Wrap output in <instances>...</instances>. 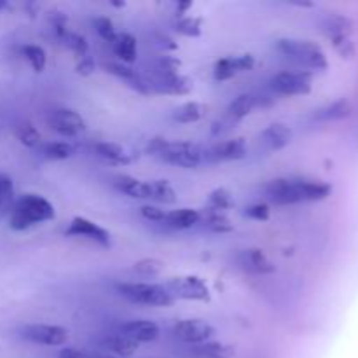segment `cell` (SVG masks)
<instances>
[{
    "instance_id": "cell-1",
    "label": "cell",
    "mask_w": 358,
    "mask_h": 358,
    "mask_svg": "<svg viewBox=\"0 0 358 358\" xmlns=\"http://www.w3.org/2000/svg\"><path fill=\"white\" fill-rule=\"evenodd\" d=\"M56 217V210L48 198L35 192L20 196L9 212V226L14 231H27L37 224L49 222Z\"/></svg>"
},
{
    "instance_id": "cell-2",
    "label": "cell",
    "mask_w": 358,
    "mask_h": 358,
    "mask_svg": "<svg viewBox=\"0 0 358 358\" xmlns=\"http://www.w3.org/2000/svg\"><path fill=\"white\" fill-rule=\"evenodd\" d=\"M276 48L289 59L303 66L306 72H324L327 70L329 62L324 49L313 41H297V38H280Z\"/></svg>"
},
{
    "instance_id": "cell-3",
    "label": "cell",
    "mask_w": 358,
    "mask_h": 358,
    "mask_svg": "<svg viewBox=\"0 0 358 358\" xmlns=\"http://www.w3.org/2000/svg\"><path fill=\"white\" fill-rule=\"evenodd\" d=\"M117 292L133 304L154 308H170L177 303L170 290L159 283L150 282H124L117 285Z\"/></svg>"
},
{
    "instance_id": "cell-4",
    "label": "cell",
    "mask_w": 358,
    "mask_h": 358,
    "mask_svg": "<svg viewBox=\"0 0 358 358\" xmlns=\"http://www.w3.org/2000/svg\"><path fill=\"white\" fill-rule=\"evenodd\" d=\"M271 90L282 96H301L308 94L313 87V73L306 70H283L275 73L269 80Z\"/></svg>"
},
{
    "instance_id": "cell-5",
    "label": "cell",
    "mask_w": 358,
    "mask_h": 358,
    "mask_svg": "<svg viewBox=\"0 0 358 358\" xmlns=\"http://www.w3.org/2000/svg\"><path fill=\"white\" fill-rule=\"evenodd\" d=\"M164 287L170 290L175 299L196 301V303H210L212 299V292H210L206 282L196 275L173 276L168 280Z\"/></svg>"
},
{
    "instance_id": "cell-6",
    "label": "cell",
    "mask_w": 358,
    "mask_h": 358,
    "mask_svg": "<svg viewBox=\"0 0 358 358\" xmlns=\"http://www.w3.org/2000/svg\"><path fill=\"white\" fill-rule=\"evenodd\" d=\"M215 334V327L210 322L201 320V318H184L173 325L175 338L191 346L213 341Z\"/></svg>"
},
{
    "instance_id": "cell-7",
    "label": "cell",
    "mask_w": 358,
    "mask_h": 358,
    "mask_svg": "<svg viewBox=\"0 0 358 358\" xmlns=\"http://www.w3.org/2000/svg\"><path fill=\"white\" fill-rule=\"evenodd\" d=\"M159 157L168 164L192 170L203 163V150L192 142H170L168 140Z\"/></svg>"
},
{
    "instance_id": "cell-8",
    "label": "cell",
    "mask_w": 358,
    "mask_h": 358,
    "mask_svg": "<svg viewBox=\"0 0 358 358\" xmlns=\"http://www.w3.org/2000/svg\"><path fill=\"white\" fill-rule=\"evenodd\" d=\"M21 338L27 341L35 343V345L51 346H65L69 341V331L65 327L51 324H28L21 329Z\"/></svg>"
},
{
    "instance_id": "cell-9",
    "label": "cell",
    "mask_w": 358,
    "mask_h": 358,
    "mask_svg": "<svg viewBox=\"0 0 358 358\" xmlns=\"http://www.w3.org/2000/svg\"><path fill=\"white\" fill-rule=\"evenodd\" d=\"M66 238H84V240H90L93 243L100 245V247L108 248L112 243L110 233L105 229L103 226L96 224L94 220L87 219V217H73L70 220L69 227L65 229Z\"/></svg>"
},
{
    "instance_id": "cell-10",
    "label": "cell",
    "mask_w": 358,
    "mask_h": 358,
    "mask_svg": "<svg viewBox=\"0 0 358 358\" xmlns=\"http://www.w3.org/2000/svg\"><path fill=\"white\" fill-rule=\"evenodd\" d=\"M48 124L62 136H77L86 129V119L72 108H55L49 112Z\"/></svg>"
},
{
    "instance_id": "cell-11",
    "label": "cell",
    "mask_w": 358,
    "mask_h": 358,
    "mask_svg": "<svg viewBox=\"0 0 358 358\" xmlns=\"http://www.w3.org/2000/svg\"><path fill=\"white\" fill-rule=\"evenodd\" d=\"M266 194L271 199L275 205L280 206H289V205H297V203H303L301 198L299 185H297V178H289V177H280L275 180L269 182L266 185Z\"/></svg>"
},
{
    "instance_id": "cell-12",
    "label": "cell",
    "mask_w": 358,
    "mask_h": 358,
    "mask_svg": "<svg viewBox=\"0 0 358 358\" xmlns=\"http://www.w3.org/2000/svg\"><path fill=\"white\" fill-rule=\"evenodd\" d=\"M238 264L243 271L252 275H271L276 271V266L268 257L262 248H245L238 255Z\"/></svg>"
},
{
    "instance_id": "cell-13",
    "label": "cell",
    "mask_w": 358,
    "mask_h": 358,
    "mask_svg": "<svg viewBox=\"0 0 358 358\" xmlns=\"http://www.w3.org/2000/svg\"><path fill=\"white\" fill-rule=\"evenodd\" d=\"M150 87V93H164V94H175V96H184L189 94L192 90V83L187 76L184 73H177V76L161 77L156 76L154 79H145Z\"/></svg>"
},
{
    "instance_id": "cell-14",
    "label": "cell",
    "mask_w": 358,
    "mask_h": 358,
    "mask_svg": "<svg viewBox=\"0 0 358 358\" xmlns=\"http://www.w3.org/2000/svg\"><path fill=\"white\" fill-rule=\"evenodd\" d=\"M119 334L126 336V338L133 339L138 345L142 343H154L159 339L161 331L159 325L152 320H145V318H138V320H129L121 325V332Z\"/></svg>"
},
{
    "instance_id": "cell-15",
    "label": "cell",
    "mask_w": 358,
    "mask_h": 358,
    "mask_svg": "<svg viewBox=\"0 0 358 358\" xmlns=\"http://www.w3.org/2000/svg\"><path fill=\"white\" fill-rule=\"evenodd\" d=\"M247 154L248 145L243 136L224 140V142H219L210 150V156H212L213 161H241L247 157Z\"/></svg>"
},
{
    "instance_id": "cell-16",
    "label": "cell",
    "mask_w": 358,
    "mask_h": 358,
    "mask_svg": "<svg viewBox=\"0 0 358 358\" xmlns=\"http://www.w3.org/2000/svg\"><path fill=\"white\" fill-rule=\"evenodd\" d=\"M105 70H107L108 73H112V76L124 80V83L128 84L131 90H135L136 93L150 94V87L149 84H147V80L143 79V77H140L131 66L124 65V63H107V65H105Z\"/></svg>"
},
{
    "instance_id": "cell-17",
    "label": "cell",
    "mask_w": 358,
    "mask_h": 358,
    "mask_svg": "<svg viewBox=\"0 0 358 358\" xmlns=\"http://www.w3.org/2000/svg\"><path fill=\"white\" fill-rule=\"evenodd\" d=\"M261 140L269 150H282L292 140V129L283 122H273L261 133Z\"/></svg>"
},
{
    "instance_id": "cell-18",
    "label": "cell",
    "mask_w": 358,
    "mask_h": 358,
    "mask_svg": "<svg viewBox=\"0 0 358 358\" xmlns=\"http://www.w3.org/2000/svg\"><path fill=\"white\" fill-rule=\"evenodd\" d=\"M297 185H299L303 203L324 201L332 192L331 184L324 180H315V178H297Z\"/></svg>"
},
{
    "instance_id": "cell-19",
    "label": "cell",
    "mask_w": 358,
    "mask_h": 358,
    "mask_svg": "<svg viewBox=\"0 0 358 358\" xmlns=\"http://www.w3.org/2000/svg\"><path fill=\"white\" fill-rule=\"evenodd\" d=\"M147 199L161 203V205H173L177 201V192L173 185L164 178H156V180H145Z\"/></svg>"
},
{
    "instance_id": "cell-20",
    "label": "cell",
    "mask_w": 358,
    "mask_h": 358,
    "mask_svg": "<svg viewBox=\"0 0 358 358\" xmlns=\"http://www.w3.org/2000/svg\"><path fill=\"white\" fill-rule=\"evenodd\" d=\"M199 222H201V212L196 208H178L168 212L164 220V224L175 231H187Z\"/></svg>"
},
{
    "instance_id": "cell-21",
    "label": "cell",
    "mask_w": 358,
    "mask_h": 358,
    "mask_svg": "<svg viewBox=\"0 0 358 358\" xmlns=\"http://www.w3.org/2000/svg\"><path fill=\"white\" fill-rule=\"evenodd\" d=\"M234 355H236L234 346L219 341H208L191 348L192 358H233Z\"/></svg>"
},
{
    "instance_id": "cell-22",
    "label": "cell",
    "mask_w": 358,
    "mask_h": 358,
    "mask_svg": "<svg viewBox=\"0 0 358 358\" xmlns=\"http://www.w3.org/2000/svg\"><path fill=\"white\" fill-rule=\"evenodd\" d=\"M101 346H103L107 352H110L112 357H121V358H128V357L135 355L140 348L138 343L133 341V339H129V338H126V336H122V334L108 336V338L103 339Z\"/></svg>"
},
{
    "instance_id": "cell-23",
    "label": "cell",
    "mask_w": 358,
    "mask_h": 358,
    "mask_svg": "<svg viewBox=\"0 0 358 358\" xmlns=\"http://www.w3.org/2000/svg\"><path fill=\"white\" fill-rule=\"evenodd\" d=\"M112 49H114L115 56H119L124 65H129L136 59V55H138V45H136V38L133 37L128 31H119L115 41L112 42Z\"/></svg>"
},
{
    "instance_id": "cell-24",
    "label": "cell",
    "mask_w": 358,
    "mask_h": 358,
    "mask_svg": "<svg viewBox=\"0 0 358 358\" xmlns=\"http://www.w3.org/2000/svg\"><path fill=\"white\" fill-rule=\"evenodd\" d=\"M112 185L122 194L129 196L133 199H147L145 180L131 177V175H115L112 178Z\"/></svg>"
},
{
    "instance_id": "cell-25",
    "label": "cell",
    "mask_w": 358,
    "mask_h": 358,
    "mask_svg": "<svg viewBox=\"0 0 358 358\" xmlns=\"http://www.w3.org/2000/svg\"><path fill=\"white\" fill-rule=\"evenodd\" d=\"M201 222L205 224L206 229L215 234H227L234 231L233 220L224 212H215V210L206 208V212H201Z\"/></svg>"
},
{
    "instance_id": "cell-26",
    "label": "cell",
    "mask_w": 358,
    "mask_h": 358,
    "mask_svg": "<svg viewBox=\"0 0 358 358\" xmlns=\"http://www.w3.org/2000/svg\"><path fill=\"white\" fill-rule=\"evenodd\" d=\"M94 152L101 157V159L108 161L112 164H117V166H124V164H129V156L124 152L119 143L114 142H98L94 143Z\"/></svg>"
},
{
    "instance_id": "cell-27",
    "label": "cell",
    "mask_w": 358,
    "mask_h": 358,
    "mask_svg": "<svg viewBox=\"0 0 358 358\" xmlns=\"http://www.w3.org/2000/svg\"><path fill=\"white\" fill-rule=\"evenodd\" d=\"M255 108H257V98H255L254 94L245 93L231 101L229 107H227V115H229L233 121H241V119L248 117Z\"/></svg>"
},
{
    "instance_id": "cell-28",
    "label": "cell",
    "mask_w": 358,
    "mask_h": 358,
    "mask_svg": "<svg viewBox=\"0 0 358 358\" xmlns=\"http://www.w3.org/2000/svg\"><path fill=\"white\" fill-rule=\"evenodd\" d=\"M205 115V107L199 101H185L173 110V119L180 124H192Z\"/></svg>"
},
{
    "instance_id": "cell-29",
    "label": "cell",
    "mask_w": 358,
    "mask_h": 358,
    "mask_svg": "<svg viewBox=\"0 0 358 358\" xmlns=\"http://www.w3.org/2000/svg\"><path fill=\"white\" fill-rule=\"evenodd\" d=\"M21 55L23 58L30 63L31 70L37 73L44 72L45 65H48V55H45L44 49L37 44H27L21 48Z\"/></svg>"
},
{
    "instance_id": "cell-30",
    "label": "cell",
    "mask_w": 358,
    "mask_h": 358,
    "mask_svg": "<svg viewBox=\"0 0 358 358\" xmlns=\"http://www.w3.org/2000/svg\"><path fill=\"white\" fill-rule=\"evenodd\" d=\"M208 208L215 210V212H224L234 208V198L233 192L226 187L213 189L208 194Z\"/></svg>"
},
{
    "instance_id": "cell-31",
    "label": "cell",
    "mask_w": 358,
    "mask_h": 358,
    "mask_svg": "<svg viewBox=\"0 0 358 358\" xmlns=\"http://www.w3.org/2000/svg\"><path fill=\"white\" fill-rule=\"evenodd\" d=\"M14 201H16V198H14L13 178L0 173V219H2L3 215H9Z\"/></svg>"
},
{
    "instance_id": "cell-32",
    "label": "cell",
    "mask_w": 358,
    "mask_h": 358,
    "mask_svg": "<svg viewBox=\"0 0 358 358\" xmlns=\"http://www.w3.org/2000/svg\"><path fill=\"white\" fill-rule=\"evenodd\" d=\"M238 66H236V58L234 55L224 56V58L217 59L215 65H213V77L219 83H224V80H229L233 77L238 76Z\"/></svg>"
},
{
    "instance_id": "cell-33",
    "label": "cell",
    "mask_w": 358,
    "mask_h": 358,
    "mask_svg": "<svg viewBox=\"0 0 358 358\" xmlns=\"http://www.w3.org/2000/svg\"><path fill=\"white\" fill-rule=\"evenodd\" d=\"M175 30L184 35V37L196 38L203 34V20L198 16H192V14H187L184 17H178V21L175 23Z\"/></svg>"
},
{
    "instance_id": "cell-34",
    "label": "cell",
    "mask_w": 358,
    "mask_h": 358,
    "mask_svg": "<svg viewBox=\"0 0 358 358\" xmlns=\"http://www.w3.org/2000/svg\"><path fill=\"white\" fill-rule=\"evenodd\" d=\"M133 269L143 278H156L163 273L164 262L157 257H143L133 264Z\"/></svg>"
},
{
    "instance_id": "cell-35",
    "label": "cell",
    "mask_w": 358,
    "mask_h": 358,
    "mask_svg": "<svg viewBox=\"0 0 358 358\" xmlns=\"http://www.w3.org/2000/svg\"><path fill=\"white\" fill-rule=\"evenodd\" d=\"M14 135L20 140L21 145L24 147H37L38 143H41V133H38V129L28 121L20 122V124L16 126V129H14Z\"/></svg>"
},
{
    "instance_id": "cell-36",
    "label": "cell",
    "mask_w": 358,
    "mask_h": 358,
    "mask_svg": "<svg viewBox=\"0 0 358 358\" xmlns=\"http://www.w3.org/2000/svg\"><path fill=\"white\" fill-rule=\"evenodd\" d=\"M44 156L52 161L70 159V157L73 156V147L72 143L63 142V140H58V142H49L44 145Z\"/></svg>"
},
{
    "instance_id": "cell-37",
    "label": "cell",
    "mask_w": 358,
    "mask_h": 358,
    "mask_svg": "<svg viewBox=\"0 0 358 358\" xmlns=\"http://www.w3.org/2000/svg\"><path fill=\"white\" fill-rule=\"evenodd\" d=\"M182 69V59L177 56H161L156 63L157 76L161 77H170L180 73Z\"/></svg>"
},
{
    "instance_id": "cell-38",
    "label": "cell",
    "mask_w": 358,
    "mask_h": 358,
    "mask_svg": "<svg viewBox=\"0 0 358 358\" xmlns=\"http://www.w3.org/2000/svg\"><path fill=\"white\" fill-rule=\"evenodd\" d=\"M93 24H94V30H96V34L100 35L105 42L112 44V42L115 41V37H117L119 31L115 30V24L112 23V20H108L107 16H98L93 20Z\"/></svg>"
},
{
    "instance_id": "cell-39",
    "label": "cell",
    "mask_w": 358,
    "mask_h": 358,
    "mask_svg": "<svg viewBox=\"0 0 358 358\" xmlns=\"http://www.w3.org/2000/svg\"><path fill=\"white\" fill-rule=\"evenodd\" d=\"M245 215L255 222H268L271 219V208L266 203H254L245 208Z\"/></svg>"
},
{
    "instance_id": "cell-40",
    "label": "cell",
    "mask_w": 358,
    "mask_h": 358,
    "mask_svg": "<svg viewBox=\"0 0 358 358\" xmlns=\"http://www.w3.org/2000/svg\"><path fill=\"white\" fill-rule=\"evenodd\" d=\"M65 38H66V44H69V48L72 49L76 55H79L80 58H83V56H87V49H90V44H87V41L83 37V35L66 34Z\"/></svg>"
},
{
    "instance_id": "cell-41",
    "label": "cell",
    "mask_w": 358,
    "mask_h": 358,
    "mask_svg": "<svg viewBox=\"0 0 358 358\" xmlns=\"http://www.w3.org/2000/svg\"><path fill=\"white\" fill-rule=\"evenodd\" d=\"M166 213L164 210H161L159 206L156 205H143L140 208V215L143 217L145 220H150V222H163L166 220Z\"/></svg>"
},
{
    "instance_id": "cell-42",
    "label": "cell",
    "mask_w": 358,
    "mask_h": 358,
    "mask_svg": "<svg viewBox=\"0 0 358 358\" xmlns=\"http://www.w3.org/2000/svg\"><path fill=\"white\" fill-rule=\"evenodd\" d=\"M348 114V107H346L345 101H338V103L331 105L329 108L322 110L320 117L322 119H338V117H345Z\"/></svg>"
},
{
    "instance_id": "cell-43",
    "label": "cell",
    "mask_w": 358,
    "mask_h": 358,
    "mask_svg": "<svg viewBox=\"0 0 358 358\" xmlns=\"http://www.w3.org/2000/svg\"><path fill=\"white\" fill-rule=\"evenodd\" d=\"M236 58V66L238 72H250L255 66V56L250 55V52H243V55H234Z\"/></svg>"
},
{
    "instance_id": "cell-44",
    "label": "cell",
    "mask_w": 358,
    "mask_h": 358,
    "mask_svg": "<svg viewBox=\"0 0 358 358\" xmlns=\"http://www.w3.org/2000/svg\"><path fill=\"white\" fill-rule=\"evenodd\" d=\"M166 143H168V138H164V136H154V138L149 142V145H147V152L159 157L161 152L164 150V147H166Z\"/></svg>"
},
{
    "instance_id": "cell-45",
    "label": "cell",
    "mask_w": 358,
    "mask_h": 358,
    "mask_svg": "<svg viewBox=\"0 0 358 358\" xmlns=\"http://www.w3.org/2000/svg\"><path fill=\"white\" fill-rule=\"evenodd\" d=\"M94 62L90 58V56H83L80 58V62L77 63V73H80V76H91V73L94 72Z\"/></svg>"
},
{
    "instance_id": "cell-46",
    "label": "cell",
    "mask_w": 358,
    "mask_h": 358,
    "mask_svg": "<svg viewBox=\"0 0 358 358\" xmlns=\"http://www.w3.org/2000/svg\"><path fill=\"white\" fill-rule=\"evenodd\" d=\"M59 358H90L83 350H77V348H62L59 350Z\"/></svg>"
},
{
    "instance_id": "cell-47",
    "label": "cell",
    "mask_w": 358,
    "mask_h": 358,
    "mask_svg": "<svg viewBox=\"0 0 358 358\" xmlns=\"http://www.w3.org/2000/svg\"><path fill=\"white\" fill-rule=\"evenodd\" d=\"M189 9H192V2H178L177 6H175V13H177L178 17L187 16Z\"/></svg>"
},
{
    "instance_id": "cell-48",
    "label": "cell",
    "mask_w": 358,
    "mask_h": 358,
    "mask_svg": "<svg viewBox=\"0 0 358 358\" xmlns=\"http://www.w3.org/2000/svg\"><path fill=\"white\" fill-rule=\"evenodd\" d=\"M96 358H121V357H112V355H108V357H96Z\"/></svg>"
},
{
    "instance_id": "cell-49",
    "label": "cell",
    "mask_w": 358,
    "mask_h": 358,
    "mask_svg": "<svg viewBox=\"0 0 358 358\" xmlns=\"http://www.w3.org/2000/svg\"><path fill=\"white\" fill-rule=\"evenodd\" d=\"M157 358H163V357H157Z\"/></svg>"
}]
</instances>
